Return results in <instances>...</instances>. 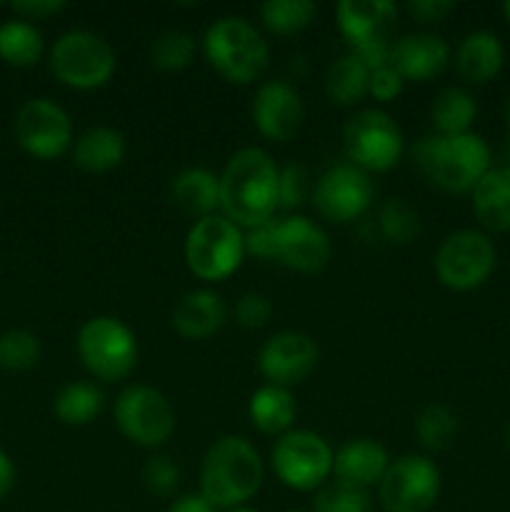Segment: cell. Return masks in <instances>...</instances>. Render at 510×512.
I'll use <instances>...</instances> for the list:
<instances>
[{"label":"cell","mask_w":510,"mask_h":512,"mask_svg":"<svg viewBox=\"0 0 510 512\" xmlns=\"http://www.w3.org/2000/svg\"><path fill=\"white\" fill-rule=\"evenodd\" d=\"M43 35L28 20H8L0 25V60L13 68H30L43 55Z\"/></svg>","instance_id":"30"},{"label":"cell","mask_w":510,"mask_h":512,"mask_svg":"<svg viewBox=\"0 0 510 512\" xmlns=\"http://www.w3.org/2000/svg\"><path fill=\"white\" fill-rule=\"evenodd\" d=\"M505 123H508V128H510V95H508V100H505Z\"/></svg>","instance_id":"46"},{"label":"cell","mask_w":510,"mask_h":512,"mask_svg":"<svg viewBox=\"0 0 510 512\" xmlns=\"http://www.w3.org/2000/svg\"><path fill=\"white\" fill-rule=\"evenodd\" d=\"M503 15H505V20L510 23V0H508V3H503Z\"/></svg>","instance_id":"47"},{"label":"cell","mask_w":510,"mask_h":512,"mask_svg":"<svg viewBox=\"0 0 510 512\" xmlns=\"http://www.w3.org/2000/svg\"><path fill=\"white\" fill-rule=\"evenodd\" d=\"M15 480H18L15 463L10 460V455L5 450H0V498H5L15 488Z\"/></svg>","instance_id":"45"},{"label":"cell","mask_w":510,"mask_h":512,"mask_svg":"<svg viewBox=\"0 0 510 512\" xmlns=\"http://www.w3.org/2000/svg\"><path fill=\"white\" fill-rule=\"evenodd\" d=\"M338 30L350 50L393 45L398 30V5L390 0H340L335 5Z\"/></svg>","instance_id":"18"},{"label":"cell","mask_w":510,"mask_h":512,"mask_svg":"<svg viewBox=\"0 0 510 512\" xmlns=\"http://www.w3.org/2000/svg\"><path fill=\"white\" fill-rule=\"evenodd\" d=\"M278 173L268 150L255 145L235 150L218 175L220 215L243 230L273 220L278 210Z\"/></svg>","instance_id":"1"},{"label":"cell","mask_w":510,"mask_h":512,"mask_svg":"<svg viewBox=\"0 0 510 512\" xmlns=\"http://www.w3.org/2000/svg\"><path fill=\"white\" fill-rule=\"evenodd\" d=\"M265 478L260 453L243 435L215 440L200 463V495L215 510H235L258 495Z\"/></svg>","instance_id":"2"},{"label":"cell","mask_w":510,"mask_h":512,"mask_svg":"<svg viewBox=\"0 0 510 512\" xmlns=\"http://www.w3.org/2000/svg\"><path fill=\"white\" fill-rule=\"evenodd\" d=\"M275 220L263 225L243 230L245 233V255H253L258 260H275Z\"/></svg>","instance_id":"41"},{"label":"cell","mask_w":510,"mask_h":512,"mask_svg":"<svg viewBox=\"0 0 510 512\" xmlns=\"http://www.w3.org/2000/svg\"><path fill=\"white\" fill-rule=\"evenodd\" d=\"M125 153H128L125 135L110 125H93L85 133H80L70 148L75 168L90 175H103L115 170L125 160Z\"/></svg>","instance_id":"24"},{"label":"cell","mask_w":510,"mask_h":512,"mask_svg":"<svg viewBox=\"0 0 510 512\" xmlns=\"http://www.w3.org/2000/svg\"><path fill=\"white\" fill-rule=\"evenodd\" d=\"M43 355L38 335L30 330L13 328L0 333V368L10 373H23V370L35 368Z\"/></svg>","instance_id":"34"},{"label":"cell","mask_w":510,"mask_h":512,"mask_svg":"<svg viewBox=\"0 0 510 512\" xmlns=\"http://www.w3.org/2000/svg\"><path fill=\"white\" fill-rule=\"evenodd\" d=\"M313 0H265L260 5V20L273 35H298L315 20Z\"/></svg>","instance_id":"33"},{"label":"cell","mask_w":510,"mask_h":512,"mask_svg":"<svg viewBox=\"0 0 510 512\" xmlns=\"http://www.w3.org/2000/svg\"><path fill=\"white\" fill-rule=\"evenodd\" d=\"M478 100L463 85H448L440 90L430 103V123L438 135H465L473 133Z\"/></svg>","instance_id":"27"},{"label":"cell","mask_w":510,"mask_h":512,"mask_svg":"<svg viewBox=\"0 0 510 512\" xmlns=\"http://www.w3.org/2000/svg\"><path fill=\"white\" fill-rule=\"evenodd\" d=\"M10 10L20 15V20L30 23V20H45L63 13L65 3L63 0H18V3H10Z\"/></svg>","instance_id":"43"},{"label":"cell","mask_w":510,"mask_h":512,"mask_svg":"<svg viewBox=\"0 0 510 512\" xmlns=\"http://www.w3.org/2000/svg\"><path fill=\"white\" fill-rule=\"evenodd\" d=\"M225 512H258L253 508H248V505H243V508H235V510H225Z\"/></svg>","instance_id":"48"},{"label":"cell","mask_w":510,"mask_h":512,"mask_svg":"<svg viewBox=\"0 0 510 512\" xmlns=\"http://www.w3.org/2000/svg\"><path fill=\"white\" fill-rule=\"evenodd\" d=\"M310 195H313V205L320 218L343 225L368 213L375 198V185L370 173L360 170L358 165L338 163L330 165L315 180Z\"/></svg>","instance_id":"13"},{"label":"cell","mask_w":510,"mask_h":512,"mask_svg":"<svg viewBox=\"0 0 510 512\" xmlns=\"http://www.w3.org/2000/svg\"><path fill=\"white\" fill-rule=\"evenodd\" d=\"M333 448L313 430L293 428L275 440L270 470L275 478L298 493H315L333 475Z\"/></svg>","instance_id":"9"},{"label":"cell","mask_w":510,"mask_h":512,"mask_svg":"<svg viewBox=\"0 0 510 512\" xmlns=\"http://www.w3.org/2000/svg\"><path fill=\"white\" fill-rule=\"evenodd\" d=\"M310 175L300 163H288L278 173V208L295 210L308 200Z\"/></svg>","instance_id":"38"},{"label":"cell","mask_w":510,"mask_h":512,"mask_svg":"<svg viewBox=\"0 0 510 512\" xmlns=\"http://www.w3.org/2000/svg\"><path fill=\"white\" fill-rule=\"evenodd\" d=\"M250 118L263 138L273 140V143H288L303 128V98L288 80L260 83L253 95V103H250Z\"/></svg>","instance_id":"17"},{"label":"cell","mask_w":510,"mask_h":512,"mask_svg":"<svg viewBox=\"0 0 510 512\" xmlns=\"http://www.w3.org/2000/svg\"><path fill=\"white\" fill-rule=\"evenodd\" d=\"M450 63V45L445 43L443 35L430 33V30H418L408 33L393 43L390 53V65L403 75V80H423L435 78L443 73Z\"/></svg>","instance_id":"19"},{"label":"cell","mask_w":510,"mask_h":512,"mask_svg":"<svg viewBox=\"0 0 510 512\" xmlns=\"http://www.w3.org/2000/svg\"><path fill=\"white\" fill-rule=\"evenodd\" d=\"M443 488L440 468L428 455H403L393 460L378 485L380 508L385 512H428L435 508Z\"/></svg>","instance_id":"12"},{"label":"cell","mask_w":510,"mask_h":512,"mask_svg":"<svg viewBox=\"0 0 510 512\" xmlns=\"http://www.w3.org/2000/svg\"><path fill=\"white\" fill-rule=\"evenodd\" d=\"M55 80L73 90H98L118 70V55L103 35L93 30H68L50 48Z\"/></svg>","instance_id":"7"},{"label":"cell","mask_w":510,"mask_h":512,"mask_svg":"<svg viewBox=\"0 0 510 512\" xmlns=\"http://www.w3.org/2000/svg\"><path fill=\"white\" fill-rule=\"evenodd\" d=\"M378 225L380 233L390 240V243H413L420 233V218L415 213L413 205L405 203L403 198H390L380 205L378 210Z\"/></svg>","instance_id":"35"},{"label":"cell","mask_w":510,"mask_h":512,"mask_svg":"<svg viewBox=\"0 0 510 512\" xmlns=\"http://www.w3.org/2000/svg\"><path fill=\"white\" fill-rule=\"evenodd\" d=\"M143 485L155 498H173L180 488V468L165 453H153L143 465Z\"/></svg>","instance_id":"37"},{"label":"cell","mask_w":510,"mask_h":512,"mask_svg":"<svg viewBox=\"0 0 510 512\" xmlns=\"http://www.w3.org/2000/svg\"><path fill=\"white\" fill-rule=\"evenodd\" d=\"M248 418L255 430L263 435H285L293 430L298 418V403L293 390L278 385H260L248 400Z\"/></svg>","instance_id":"26"},{"label":"cell","mask_w":510,"mask_h":512,"mask_svg":"<svg viewBox=\"0 0 510 512\" xmlns=\"http://www.w3.org/2000/svg\"><path fill=\"white\" fill-rule=\"evenodd\" d=\"M80 363L100 383H120L138 368V338L123 320L95 315L85 320L75 338Z\"/></svg>","instance_id":"5"},{"label":"cell","mask_w":510,"mask_h":512,"mask_svg":"<svg viewBox=\"0 0 510 512\" xmlns=\"http://www.w3.org/2000/svg\"><path fill=\"white\" fill-rule=\"evenodd\" d=\"M113 423L128 443L145 450H158L175 433V408L170 400L150 385H128L115 398Z\"/></svg>","instance_id":"10"},{"label":"cell","mask_w":510,"mask_h":512,"mask_svg":"<svg viewBox=\"0 0 510 512\" xmlns=\"http://www.w3.org/2000/svg\"><path fill=\"white\" fill-rule=\"evenodd\" d=\"M458 415L443 403H430L415 418V435L428 453H443L458 438Z\"/></svg>","instance_id":"31"},{"label":"cell","mask_w":510,"mask_h":512,"mask_svg":"<svg viewBox=\"0 0 510 512\" xmlns=\"http://www.w3.org/2000/svg\"><path fill=\"white\" fill-rule=\"evenodd\" d=\"M373 500L368 490L353 488L340 480L325 483L323 488L315 490L313 512H370Z\"/></svg>","instance_id":"36"},{"label":"cell","mask_w":510,"mask_h":512,"mask_svg":"<svg viewBox=\"0 0 510 512\" xmlns=\"http://www.w3.org/2000/svg\"><path fill=\"white\" fill-rule=\"evenodd\" d=\"M203 55L223 80L233 85H250L263 78L270 48L260 30L243 15H223L205 30Z\"/></svg>","instance_id":"4"},{"label":"cell","mask_w":510,"mask_h":512,"mask_svg":"<svg viewBox=\"0 0 510 512\" xmlns=\"http://www.w3.org/2000/svg\"><path fill=\"white\" fill-rule=\"evenodd\" d=\"M233 315L235 323L243 330H260L273 318V303H270L268 295L250 290V293H243L235 300Z\"/></svg>","instance_id":"39"},{"label":"cell","mask_w":510,"mask_h":512,"mask_svg":"<svg viewBox=\"0 0 510 512\" xmlns=\"http://www.w3.org/2000/svg\"><path fill=\"white\" fill-rule=\"evenodd\" d=\"M15 140L38 160H55L73 148V120L55 100L33 98L15 113Z\"/></svg>","instance_id":"14"},{"label":"cell","mask_w":510,"mask_h":512,"mask_svg":"<svg viewBox=\"0 0 510 512\" xmlns=\"http://www.w3.org/2000/svg\"><path fill=\"white\" fill-rule=\"evenodd\" d=\"M418 173L443 193H470L493 168V153L483 135H423L410 148Z\"/></svg>","instance_id":"3"},{"label":"cell","mask_w":510,"mask_h":512,"mask_svg":"<svg viewBox=\"0 0 510 512\" xmlns=\"http://www.w3.org/2000/svg\"><path fill=\"white\" fill-rule=\"evenodd\" d=\"M503 40L490 30H473L455 50V70L468 85H485L503 70Z\"/></svg>","instance_id":"23"},{"label":"cell","mask_w":510,"mask_h":512,"mask_svg":"<svg viewBox=\"0 0 510 512\" xmlns=\"http://www.w3.org/2000/svg\"><path fill=\"white\" fill-rule=\"evenodd\" d=\"M390 463L393 460H390L383 443L373 438H355L335 450L333 475L340 483L353 485V488L360 490H370L378 488L383 475L388 473Z\"/></svg>","instance_id":"20"},{"label":"cell","mask_w":510,"mask_h":512,"mask_svg":"<svg viewBox=\"0 0 510 512\" xmlns=\"http://www.w3.org/2000/svg\"><path fill=\"white\" fill-rule=\"evenodd\" d=\"M333 245L328 233L305 215L275 220V260L300 275H315L330 263Z\"/></svg>","instance_id":"16"},{"label":"cell","mask_w":510,"mask_h":512,"mask_svg":"<svg viewBox=\"0 0 510 512\" xmlns=\"http://www.w3.org/2000/svg\"><path fill=\"white\" fill-rule=\"evenodd\" d=\"M505 445H508V450H510V425H508V430H505Z\"/></svg>","instance_id":"49"},{"label":"cell","mask_w":510,"mask_h":512,"mask_svg":"<svg viewBox=\"0 0 510 512\" xmlns=\"http://www.w3.org/2000/svg\"><path fill=\"white\" fill-rule=\"evenodd\" d=\"M198 53V40L193 33L180 28L163 30L150 43V63L163 73H180L188 68Z\"/></svg>","instance_id":"32"},{"label":"cell","mask_w":510,"mask_h":512,"mask_svg":"<svg viewBox=\"0 0 510 512\" xmlns=\"http://www.w3.org/2000/svg\"><path fill=\"white\" fill-rule=\"evenodd\" d=\"M403 75L393 68V65H383V68L370 70L368 95H373L378 103H393L400 93H403Z\"/></svg>","instance_id":"40"},{"label":"cell","mask_w":510,"mask_h":512,"mask_svg":"<svg viewBox=\"0 0 510 512\" xmlns=\"http://www.w3.org/2000/svg\"><path fill=\"white\" fill-rule=\"evenodd\" d=\"M370 68L355 53L340 55L325 73V95L335 105H355L368 95Z\"/></svg>","instance_id":"29"},{"label":"cell","mask_w":510,"mask_h":512,"mask_svg":"<svg viewBox=\"0 0 510 512\" xmlns=\"http://www.w3.org/2000/svg\"><path fill=\"white\" fill-rule=\"evenodd\" d=\"M225 320V300L208 288L188 290L170 313V325L183 340H210L223 330Z\"/></svg>","instance_id":"21"},{"label":"cell","mask_w":510,"mask_h":512,"mask_svg":"<svg viewBox=\"0 0 510 512\" xmlns=\"http://www.w3.org/2000/svg\"><path fill=\"white\" fill-rule=\"evenodd\" d=\"M498 263V250L488 233L463 228L450 233L435 253V275L453 293H470L485 285Z\"/></svg>","instance_id":"11"},{"label":"cell","mask_w":510,"mask_h":512,"mask_svg":"<svg viewBox=\"0 0 510 512\" xmlns=\"http://www.w3.org/2000/svg\"><path fill=\"white\" fill-rule=\"evenodd\" d=\"M168 200L195 220L220 213V178L200 165L183 168L170 178Z\"/></svg>","instance_id":"22"},{"label":"cell","mask_w":510,"mask_h":512,"mask_svg":"<svg viewBox=\"0 0 510 512\" xmlns=\"http://www.w3.org/2000/svg\"><path fill=\"white\" fill-rule=\"evenodd\" d=\"M405 10L418 25H438L453 13L455 3L453 0H408Z\"/></svg>","instance_id":"42"},{"label":"cell","mask_w":510,"mask_h":512,"mask_svg":"<svg viewBox=\"0 0 510 512\" xmlns=\"http://www.w3.org/2000/svg\"><path fill=\"white\" fill-rule=\"evenodd\" d=\"M185 265L195 278L220 283L240 270L245 260V233L225 215L215 213L190 225L183 245Z\"/></svg>","instance_id":"6"},{"label":"cell","mask_w":510,"mask_h":512,"mask_svg":"<svg viewBox=\"0 0 510 512\" xmlns=\"http://www.w3.org/2000/svg\"><path fill=\"white\" fill-rule=\"evenodd\" d=\"M343 150L365 173H388L405 153L403 130L385 110L363 108L345 120Z\"/></svg>","instance_id":"8"},{"label":"cell","mask_w":510,"mask_h":512,"mask_svg":"<svg viewBox=\"0 0 510 512\" xmlns=\"http://www.w3.org/2000/svg\"><path fill=\"white\" fill-rule=\"evenodd\" d=\"M168 512H218V510H215L208 500H203V495L195 493V495H183V498L173 500Z\"/></svg>","instance_id":"44"},{"label":"cell","mask_w":510,"mask_h":512,"mask_svg":"<svg viewBox=\"0 0 510 512\" xmlns=\"http://www.w3.org/2000/svg\"><path fill=\"white\" fill-rule=\"evenodd\" d=\"M105 408L103 390L88 380H75L63 385L53 398V413L63 425L83 428L90 425Z\"/></svg>","instance_id":"28"},{"label":"cell","mask_w":510,"mask_h":512,"mask_svg":"<svg viewBox=\"0 0 510 512\" xmlns=\"http://www.w3.org/2000/svg\"><path fill=\"white\" fill-rule=\"evenodd\" d=\"M318 343L300 330H280L270 335L258 353V370L268 385L293 390L318 368Z\"/></svg>","instance_id":"15"},{"label":"cell","mask_w":510,"mask_h":512,"mask_svg":"<svg viewBox=\"0 0 510 512\" xmlns=\"http://www.w3.org/2000/svg\"><path fill=\"white\" fill-rule=\"evenodd\" d=\"M473 215L488 233L510 230V165L490 168L470 190Z\"/></svg>","instance_id":"25"},{"label":"cell","mask_w":510,"mask_h":512,"mask_svg":"<svg viewBox=\"0 0 510 512\" xmlns=\"http://www.w3.org/2000/svg\"><path fill=\"white\" fill-rule=\"evenodd\" d=\"M288 512H305V510H288Z\"/></svg>","instance_id":"50"}]
</instances>
